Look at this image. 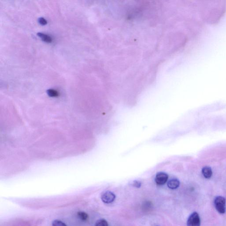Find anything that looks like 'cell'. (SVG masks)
Listing matches in <instances>:
<instances>
[{"label":"cell","mask_w":226,"mask_h":226,"mask_svg":"<svg viewBox=\"0 0 226 226\" xmlns=\"http://www.w3.org/2000/svg\"><path fill=\"white\" fill-rule=\"evenodd\" d=\"M204 5L202 13L204 18L211 23L218 22L226 10V5L224 1H215V3Z\"/></svg>","instance_id":"1"},{"label":"cell","mask_w":226,"mask_h":226,"mask_svg":"<svg viewBox=\"0 0 226 226\" xmlns=\"http://www.w3.org/2000/svg\"><path fill=\"white\" fill-rule=\"evenodd\" d=\"M214 205L217 211L221 214L226 211V199L224 197L218 196L215 199Z\"/></svg>","instance_id":"2"},{"label":"cell","mask_w":226,"mask_h":226,"mask_svg":"<svg viewBox=\"0 0 226 226\" xmlns=\"http://www.w3.org/2000/svg\"><path fill=\"white\" fill-rule=\"evenodd\" d=\"M200 220L198 214L197 212L192 213L187 222V226H200Z\"/></svg>","instance_id":"3"},{"label":"cell","mask_w":226,"mask_h":226,"mask_svg":"<svg viewBox=\"0 0 226 226\" xmlns=\"http://www.w3.org/2000/svg\"><path fill=\"white\" fill-rule=\"evenodd\" d=\"M168 175L167 173L163 172H158L156 175L155 181L158 185H164L168 181Z\"/></svg>","instance_id":"4"},{"label":"cell","mask_w":226,"mask_h":226,"mask_svg":"<svg viewBox=\"0 0 226 226\" xmlns=\"http://www.w3.org/2000/svg\"><path fill=\"white\" fill-rule=\"evenodd\" d=\"M116 196L114 193L111 191H106L101 196V199L105 203L109 204L114 202Z\"/></svg>","instance_id":"5"},{"label":"cell","mask_w":226,"mask_h":226,"mask_svg":"<svg viewBox=\"0 0 226 226\" xmlns=\"http://www.w3.org/2000/svg\"><path fill=\"white\" fill-rule=\"evenodd\" d=\"M179 186V181L176 179H173L170 180L168 183V186L169 188L172 190L177 189Z\"/></svg>","instance_id":"6"},{"label":"cell","mask_w":226,"mask_h":226,"mask_svg":"<svg viewBox=\"0 0 226 226\" xmlns=\"http://www.w3.org/2000/svg\"><path fill=\"white\" fill-rule=\"evenodd\" d=\"M202 173L204 178L207 179H210L212 175V170L210 167L206 166L202 169Z\"/></svg>","instance_id":"7"},{"label":"cell","mask_w":226,"mask_h":226,"mask_svg":"<svg viewBox=\"0 0 226 226\" xmlns=\"http://www.w3.org/2000/svg\"><path fill=\"white\" fill-rule=\"evenodd\" d=\"M37 35L40 37L42 40L45 42L51 43L52 42V38L50 36L47 34L39 32L37 33Z\"/></svg>","instance_id":"8"},{"label":"cell","mask_w":226,"mask_h":226,"mask_svg":"<svg viewBox=\"0 0 226 226\" xmlns=\"http://www.w3.org/2000/svg\"><path fill=\"white\" fill-rule=\"evenodd\" d=\"M47 93L49 96L52 97H58L59 95L58 91L53 89H48L47 91Z\"/></svg>","instance_id":"9"},{"label":"cell","mask_w":226,"mask_h":226,"mask_svg":"<svg viewBox=\"0 0 226 226\" xmlns=\"http://www.w3.org/2000/svg\"><path fill=\"white\" fill-rule=\"evenodd\" d=\"M77 215H78V216H79V218L82 220H88V215L84 211H79L77 213Z\"/></svg>","instance_id":"10"},{"label":"cell","mask_w":226,"mask_h":226,"mask_svg":"<svg viewBox=\"0 0 226 226\" xmlns=\"http://www.w3.org/2000/svg\"><path fill=\"white\" fill-rule=\"evenodd\" d=\"M95 226H108V223L104 219H100L96 222Z\"/></svg>","instance_id":"11"},{"label":"cell","mask_w":226,"mask_h":226,"mask_svg":"<svg viewBox=\"0 0 226 226\" xmlns=\"http://www.w3.org/2000/svg\"><path fill=\"white\" fill-rule=\"evenodd\" d=\"M52 226H67L64 223L58 220H55L52 223Z\"/></svg>","instance_id":"12"},{"label":"cell","mask_w":226,"mask_h":226,"mask_svg":"<svg viewBox=\"0 0 226 226\" xmlns=\"http://www.w3.org/2000/svg\"><path fill=\"white\" fill-rule=\"evenodd\" d=\"M39 22L40 24L42 25H45L47 24V20L43 17H40L39 19Z\"/></svg>","instance_id":"13"},{"label":"cell","mask_w":226,"mask_h":226,"mask_svg":"<svg viewBox=\"0 0 226 226\" xmlns=\"http://www.w3.org/2000/svg\"><path fill=\"white\" fill-rule=\"evenodd\" d=\"M132 185L135 187L140 188L141 186V183L140 181H133Z\"/></svg>","instance_id":"14"}]
</instances>
